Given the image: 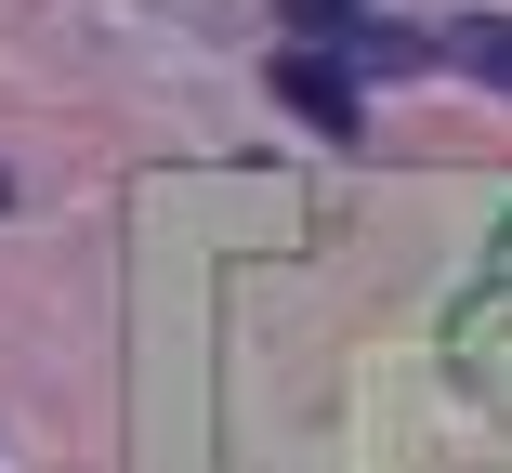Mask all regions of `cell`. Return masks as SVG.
<instances>
[{
    "instance_id": "1",
    "label": "cell",
    "mask_w": 512,
    "mask_h": 473,
    "mask_svg": "<svg viewBox=\"0 0 512 473\" xmlns=\"http://www.w3.org/2000/svg\"><path fill=\"white\" fill-rule=\"evenodd\" d=\"M276 92H289L316 132H355V66H329V53H276Z\"/></svg>"
},
{
    "instance_id": "2",
    "label": "cell",
    "mask_w": 512,
    "mask_h": 473,
    "mask_svg": "<svg viewBox=\"0 0 512 473\" xmlns=\"http://www.w3.org/2000/svg\"><path fill=\"white\" fill-rule=\"evenodd\" d=\"M421 53H447V66H473V79H499L512 92V14H460L447 40H421Z\"/></svg>"
},
{
    "instance_id": "3",
    "label": "cell",
    "mask_w": 512,
    "mask_h": 473,
    "mask_svg": "<svg viewBox=\"0 0 512 473\" xmlns=\"http://www.w3.org/2000/svg\"><path fill=\"white\" fill-rule=\"evenodd\" d=\"M276 14H289V27H355L368 0H276Z\"/></svg>"
}]
</instances>
